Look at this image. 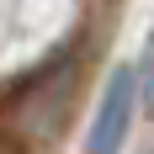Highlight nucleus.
I'll return each instance as SVG.
<instances>
[{
	"label": "nucleus",
	"mask_w": 154,
	"mask_h": 154,
	"mask_svg": "<svg viewBox=\"0 0 154 154\" xmlns=\"http://www.w3.org/2000/svg\"><path fill=\"white\" fill-rule=\"evenodd\" d=\"M138 96H143V112L154 117V37L143 48V64H138Z\"/></svg>",
	"instance_id": "obj_2"
},
{
	"label": "nucleus",
	"mask_w": 154,
	"mask_h": 154,
	"mask_svg": "<svg viewBox=\"0 0 154 154\" xmlns=\"http://www.w3.org/2000/svg\"><path fill=\"white\" fill-rule=\"evenodd\" d=\"M133 106H143L138 96V69L122 64V69H112L106 91H101V106L91 117V133H85V149L80 154H117L133 133Z\"/></svg>",
	"instance_id": "obj_1"
}]
</instances>
